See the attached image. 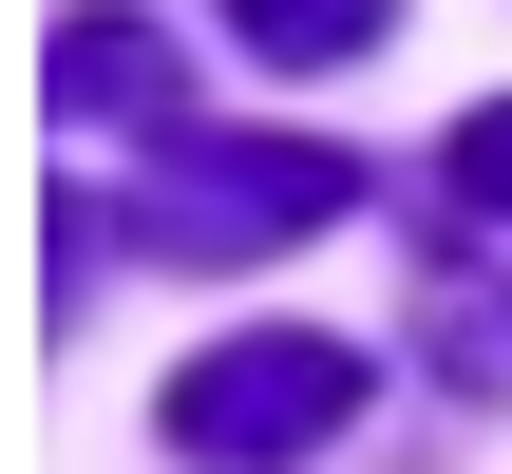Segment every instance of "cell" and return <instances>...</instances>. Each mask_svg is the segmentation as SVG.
Returning a JSON list of instances; mask_svg holds the SVG:
<instances>
[{
  "label": "cell",
  "mask_w": 512,
  "mask_h": 474,
  "mask_svg": "<svg viewBox=\"0 0 512 474\" xmlns=\"http://www.w3.org/2000/svg\"><path fill=\"white\" fill-rule=\"evenodd\" d=\"M342 209H361V171H342L323 133H171L133 247H171V266H285V247L342 228Z\"/></svg>",
  "instance_id": "obj_1"
},
{
  "label": "cell",
  "mask_w": 512,
  "mask_h": 474,
  "mask_svg": "<svg viewBox=\"0 0 512 474\" xmlns=\"http://www.w3.org/2000/svg\"><path fill=\"white\" fill-rule=\"evenodd\" d=\"M342 418H361V342H323V323H247V342H209L171 380V456L190 474H285Z\"/></svg>",
  "instance_id": "obj_2"
},
{
  "label": "cell",
  "mask_w": 512,
  "mask_h": 474,
  "mask_svg": "<svg viewBox=\"0 0 512 474\" xmlns=\"http://www.w3.org/2000/svg\"><path fill=\"white\" fill-rule=\"evenodd\" d=\"M38 114H57V133H190V114H171V57H152V19H114V0L38 38Z\"/></svg>",
  "instance_id": "obj_3"
},
{
  "label": "cell",
  "mask_w": 512,
  "mask_h": 474,
  "mask_svg": "<svg viewBox=\"0 0 512 474\" xmlns=\"http://www.w3.org/2000/svg\"><path fill=\"white\" fill-rule=\"evenodd\" d=\"M418 323H437V361H456L475 399H512V285H475V266H437V285H418Z\"/></svg>",
  "instance_id": "obj_4"
},
{
  "label": "cell",
  "mask_w": 512,
  "mask_h": 474,
  "mask_svg": "<svg viewBox=\"0 0 512 474\" xmlns=\"http://www.w3.org/2000/svg\"><path fill=\"white\" fill-rule=\"evenodd\" d=\"M228 19H247V57H304V76H323V57H361L399 0H228Z\"/></svg>",
  "instance_id": "obj_5"
},
{
  "label": "cell",
  "mask_w": 512,
  "mask_h": 474,
  "mask_svg": "<svg viewBox=\"0 0 512 474\" xmlns=\"http://www.w3.org/2000/svg\"><path fill=\"white\" fill-rule=\"evenodd\" d=\"M456 190H475V209L512 228V95H494V114H456Z\"/></svg>",
  "instance_id": "obj_6"
}]
</instances>
